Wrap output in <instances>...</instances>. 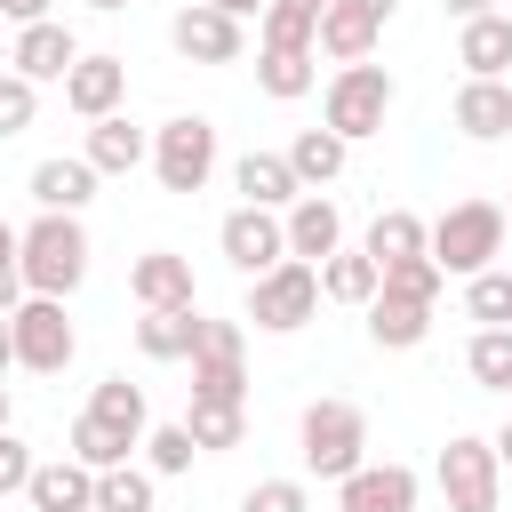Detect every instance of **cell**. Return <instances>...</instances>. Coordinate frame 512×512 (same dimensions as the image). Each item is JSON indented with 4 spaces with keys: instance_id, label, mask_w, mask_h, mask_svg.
I'll return each mask as SVG.
<instances>
[{
    "instance_id": "obj_1",
    "label": "cell",
    "mask_w": 512,
    "mask_h": 512,
    "mask_svg": "<svg viewBox=\"0 0 512 512\" xmlns=\"http://www.w3.org/2000/svg\"><path fill=\"white\" fill-rule=\"evenodd\" d=\"M16 272H24V296H72V288L88 280V224L40 208V216L16 232Z\"/></svg>"
},
{
    "instance_id": "obj_2",
    "label": "cell",
    "mask_w": 512,
    "mask_h": 512,
    "mask_svg": "<svg viewBox=\"0 0 512 512\" xmlns=\"http://www.w3.org/2000/svg\"><path fill=\"white\" fill-rule=\"evenodd\" d=\"M424 256L440 272H464V280L488 272L504 256V200H456V208H440L424 224Z\"/></svg>"
},
{
    "instance_id": "obj_3",
    "label": "cell",
    "mask_w": 512,
    "mask_h": 512,
    "mask_svg": "<svg viewBox=\"0 0 512 512\" xmlns=\"http://www.w3.org/2000/svg\"><path fill=\"white\" fill-rule=\"evenodd\" d=\"M296 448H304V472L344 480L352 464H368V416L352 400H312L304 424H296Z\"/></svg>"
},
{
    "instance_id": "obj_4",
    "label": "cell",
    "mask_w": 512,
    "mask_h": 512,
    "mask_svg": "<svg viewBox=\"0 0 512 512\" xmlns=\"http://www.w3.org/2000/svg\"><path fill=\"white\" fill-rule=\"evenodd\" d=\"M312 312H320V264L280 256L272 272H256V280H248V320H256L264 336H296Z\"/></svg>"
},
{
    "instance_id": "obj_5",
    "label": "cell",
    "mask_w": 512,
    "mask_h": 512,
    "mask_svg": "<svg viewBox=\"0 0 512 512\" xmlns=\"http://www.w3.org/2000/svg\"><path fill=\"white\" fill-rule=\"evenodd\" d=\"M384 112H392V72L384 64H344L320 96V128H336L344 144L360 136H384Z\"/></svg>"
},
{
    "instance_id": "obj_6",
    "label": "cell",
    "mask_w": 512,
    "mask_h": 512,
    "mask_svg": "<svg viewBox=\"0 0 512 512\" xmlns=\"http://www.w3.org/2000/svg\"><path fill=\"white\" fill-rule=\"evenodd\" d=\"M152 176H160V192H208V176H216V128L200 112L160 120L152 128Z\"/></svg>"
},
{
    "instance_id": "obj_7",
    "label": "cell",
    "mask_w": 512,
    "mask_h": 512,
    "mask_svg": "<svg viewBox=\"0 0 512 512\" xmlns=\"http://www.w3.org/2000/svg\"><path fill=\"white\" fill-rule=\"evenodd\" d=\"M8 336H16V368H32V376H64L72 352H80V336L64 320V296H24L8 312Z\"/></svg>"
},
{
    "instance_id": "obj_8",
    "label": "cell",
    "mask_w": 512,
    "mask_h": 512,
    "mask_svg": "<svg viewBox=\"0 0 512 512\" xmlns=\"http://www.w3.org/2000/svg\"><path fill=\"white\" fill-rule=\"evenodd\" d=\"M440 496H448V512H496V496H504L496 440H480V432H456V440L440 448Z\"/></svg>"
},
{
    "instance_id": "obj_9",
    "label": "cell",
    "mask_w": 512,
    "mask_h": 512,
    "mask_svg": "<svg viewBox=\"0 0 512 512\" xmlns=\"http://www.w3.org/2000/svg\"><path fill=\"white\" fill-rule=\"evenodd\" d=\"M216 248H224V264L240 272V280H256V272H272L280 256H288V232H280V208H232L224 224H216Z\"/></svg>"
},
{
    "instance_id": "obj_10",
    "label": "cell",
    "mask_w": 512,
    "mask_h": 512,
    "mask_svg": "<svg viewBox=\"0 0 512 512\" xmlns=\"http://www.w3.org/2000/svg\"><path fill=\"white\" fill-rule=\"evenodd\" d=\"M168 48H176L184 64H240L248 24H240V16H224V8H208V0H192V8H176Z\"/></svg>"
},
{
    "instance_id": "obj_11",
    "label": "cell",
    "mask_w": 512,
    "mask_h": 512,
    "mask_svg": "<svg viewBox=\"0 0 512 512\" xmlns=\"http://www.w3.org/2000/svg\"><path fill=\"white\" fill-rule=\"evenodd\" d=\"M72 64H80V40H72V24H56V16H40V24H16L8 72H24L32 88H48V80H64Z\"/></svg>"
},
{
    "instance_id": "obj_12",
    "label": "cell",
    "mask_w": 512,
    "mask_h": 512,
    "mask_svg": "<svg viewBox=\"0 0 512 512\" xmlns=\"http://www.w3.org/2000/svg\"><path fill=\"white\" fill-rule=\"evenodd\" d=\"M280 232H288V256L320 264V256L344 248V208H336L328 192H296V200L280 208Z\"/></svg>"
},
{
    "instance_id": "obj_13",
    "label": "cell",
    "mask_w": 512,
    "mask_h": 512,
    "mask_svg": "<svg viewBox=\"0 0 512 512\" xmlns=\"http://www.w3.org/2000/svg\"><path fill=\"white\" fill-rule=\"evenodd\" d=\"M336 512H416V472L408 464H352L336 480Z\"/></svg>"
},
{
    "instance_id": "obj_14",
    "label": "cell",
    "mask_w": 512,
    "mask_h": 512,
    "mask_svg": "<svg viewBox=\"0 0 512 512\" xmlns=\"http://www.w3.org/2000/svg\"><path fill=\"white\" fill-rule=\"evenodd\" d=\"M56 88H64V104H72L80 120H104V112H120V96H128V64H120V56H80Z\"/></svg>"
},
{
    "instance_id": "obj_15",
    "label": "cell",
    "mask_w": 512,
    "mask_h": 512,
    "mask_svg": "<svg viewBox=\"0 0 512 512\" xmlns=\"http://www.w3.org/2000/svg\"><path fill=\"white\" fill-rule=\"evenodd\" d=\"M128 296L152 312V304H200V288H192V256H176V248H144L136 264H128Z\"/></svg>"
},
{
    "instance_id": "obj_16",
    "label": "cell",
    "mask_w": 512,
    "mask_h": 512,
    "mask_svg": "<svg viewBox=\"0 0 512 512\" xmlns=\"http://www.w3.org/2000/svg\"><path fill=\"white\" fill-rule=\"evenodd\" d=\"M376 40H384V24H376L368 8H352V0H328V8H320V32H312V56L368 64V56H376Z\"/></svg>"
},
{
    "instance_id": "obj_17",
    "label": "cell",
    "mask_w": 512,
    "mask_h": 512,
    "mask_svg": "<svg viewBox=\"0 0 512 512\" xmlns=\"http://www.w3.org/2000/svg\"><path fill=\"white\" fill-rule=\"evenodd\" d=\"M96 176H128V168H144L152 160V136L128 120V112H104V120H88V152H80Z\"/></svg>"
},
{
    "instance_id": "obj_18",
    "label": "cell",
    "mask_w": 512,
    "mask_h": 512,
    "mask_svg": "<svg viewBox=\"0 0 512 512\" xmlns=\"http://www.w3.org/2000/svg\"><path fill=\"white\" fill-rule=\"evenodd\" d=\"M448 120H456L472 144H504V136H512V88H504V80H464L456 104H448Z\"/></svg>"
},
{
    "instance_id": "obj_19",
    "label": "cell",
    "mask_w": 512,
    "mask_h": 512,
    "mask_svg": "<svg viewBox=\"0 0 512 512\" xmlns=\"http://www.w3.org/2000/svg\"><path fill=\"white\" fill-rule=\"evenodd\" d=\"M456 64H464L472 80H504V72H512V16L488 8V16L456 24Z\"/></svg>"
},
{
    "instance_id": "obj_20",
    "label": "cell",
    "mask_w": 512,
    "mask_h": 512,
    "mask_svg": "<svg viewBox=\"0 0 512 512\" xmlns=\"http://www.w3.org/2000/svg\"><path fill=\"white\" fill-rule=\"evenodd\" d=\"M24 496H32V512H96V472L80 456H56V464H32Z\"/></svg>"
},
{
    "instance_id": "obj_21",
    "label": "cell",
    "mask_w": 512,
    "mask_h": 512,
    "mask_svg": "<svg viewBox=\"0 0 512 512\" xmlns=\"http://www.w3.org/2000/svg\"><path fill=\"white\" fill-rule=\"evenodd\" d=\"M88 200H96V168H88L80 152H56V160H40V168H32V208L80 216Z\"/></svg>"
},
{
    "instance_id": "obj_22",
    "label": "cell",
    "mask_w": 512,
    "mask_h": 512,
    "mask_svg": "<svg viewBox=\"0 0 512 512\" xmlns=\"http://www.w3.org/2000/svg\"><path fill=\"white\" fill-rule=\"evenodd\" d=\"M232 184H240L248 208H288V200L304 192L296 168H288V152H240V160H232Z\"/></svg>"
},
{
    "instance_id": "obj_23",
    "label": "cell",
    "mask_w": 512,
    "mask_h": 512,
    "mask_svg": "<svg viewBox=\"0 0 512 512\" xmlns=\"http://www.w3.org/2000/svg\"><path fill=\"white\" fill-rule=\"evenodd\" d=\"M192 336H200V304H152L136 320V352L144 360H192Z\"/></svg>"
},
{
    "instance_id": "obj_24",
    "label": "cell",
    "mask_w": 512,
    "mask_h": 512,
    "mask_svg": "<svg viewBox=\"0 0 512 512\" xmlns=\"http://www.w3.org/2000/svg\"><path fill=\"white\" fill-rule=\"evenodd\" d=\"M368 336L384 344V352H416L424 336H432V304H408V296H368Z\"/></svg>"
},
{
    "instance_id": "obj_25",
    "label": "cell",
    "mask_w": 512,
    "mask_h": 512,
    "mask_svg": "<svg viewBox=\"0 0 512 512\" xmlns=\"http://www.w3.org/2000/svg\"><path fill=\"white\" fill-rule=\"evenodd\" d=\"M344 160H352V144H344L336 128H296V144H288V168H296V184H304V192L336 184V176H344Z\"/></svg>"
},
{
    "instance_id": "obj_26",
    "label": "cell",
    "mask_w": 512,
    "mask_h": 512,
    "mask_svg": "<svg viewBox=\"0 0 512 512\" xmlns=\"http://www.w3.org/2000/svg\"><path fill=\"white\" fill-rule=\"evenodd\" d=\"M312 64H320L312 48H256V88H264L272 104H296V96H312V80H320Z\"/></svg>"
},
{
    "instance_id": "obj_27",
    "label": "cell",
    "mask_w": 512,
    "mask_h": 512,
    "mask_svg": "<svg viewBox=\"0 0 512 512\" xmlns=\"http://www.w3.org/2000/svg\"><path fill=\"white\" fill-rule=\"evenodd\" d=\"M376 288H384V272H376L368 248H336V256H320V296H328V304H368Z\"/></svg>"
},
{
    "instance_id": "obj_28",
    "label": "cell",
    "mask_w": 512,
    "mask_h": 512,
    "mask_svg": "<svg viewBox=\"0 0 512 512\" xmlns=\"http://www.w3.org/2000/svg\"><path fill=\"white\" fill-rule=\"evenodd\" d=\"M88 416H104L112 432H128V440L144 448V424H152V408H144V384H128V376H104V384L88 392Z\"/></svg>"
},
{
    "instance_id": "obj_29",
    "label": "cell",
    "mask_w": 512,
    "mask_h": 512,
    "mask_svg": "<svg viewBox=\"0 0 512 512\" xmlns=\"http://www.w3.org/2000/svg\"><path fill=\"white\" fill-rule=\"evenodd\" d=\"M320 8H328V0H264V16H256V40H264V48H312V32H320Z\"/></svg>"
},
{
    "instance_id": "obj_30",
    "label": "cell",
    "mask_w": 512,
    "mask_h": 512,
    "mask_svg": "<svg viewBox=\"0 0 512 512\" xmlns=\"http://www.w3.org/2000/svg\"><path fill=\"white\" fill-rule=\"evenodd\" d=\"M368 256H376V272L384 264H400V256H424V216L416 208H384L376 224H368V240H360Z\"/></svg>"
},
{
    "instance_id": "obj_31",
    "label": "cell",
    "mask_w": 512,
    "mask_h": 512,
    "mask_svg": "<svg viewBox=\"0 0 512 512\" xmlns=\"http://www.w3.org/2000/svg\"><path fill=\"white\" fill-rule=\"evenodd\" d=\"M184 432H192V448H200V456H216V448H240V432H248V408H240V400H192Z\"/></svg>"
},
{
    "instance_id": "obj_32",
    "label": "cell",
    "mask_w": 512,
    "mask_h": 512,
    "mask_svg": "<svg viewBox=\"0 0 512 512\" xmlns=\"http://www.w3.org/2000/svg\"><path fill=\"white\" fill-rule=\"evenodd\" d=\"M128 448H136V440H128V432H112L104 416H88V408L72 416V448H64V456H80L88 472H104V464H128Z\"/></svg>"
},
{
    "instance_id": "obj_33",
    "label": "cell",
    "mask_w": 512,
    "mask_h": 512,
    "mask_svg": "<svg viewBox=\"0 0 512 512\" xmlns=\"http://www.w3.org/2000/svg\"><path fill=\"white\" fill-rule=\"evenodd\" d=\"M96 512H152V472L144 464H104L96 472Z\"/></svg>"
},
{
    "instance_id": "obj_34",
    "label": "cell",
    "mask_w": 512,
    "mask_h": 512,
    "mask_svg": "<svg viewBox=\"0 0 512 512\" xmlns=\"http://www.w3.org/2000/svg\"><path fill=\"white\" fill-rule=\"evenodd\" d=\"M464 368H472V384L512 392V328H480V336L464 344Z\"/></svg>"
},
{
    "instance_id": "obj_35",
    "label": "cell",
    "mask_w": 512,
    "mask_h": 512,
    "mask_svg": "<svg viewBox=\"0 0 512 512\" xmlns=\"http://www.w3.org/2000/svg\"><path fill=\"white\" fill-rule=\"evenodd\" d=\"M464 312H472L480 328H512V272H496V264L472 272V280H464Z\"/></svg>"
},
{
    "instance_id": "obj_36",
    "label": "cell",
    "mask_w": 512,
    "mask_h": 512,
    "mask_svg": "<svg viewBox=\"0 0 512 512\" xmlns=\"http://www.w3.org/2000/svg\"><path fill=\"white\" fill-rule=\"evenodd\" d=\"M192 456H200V448H192V432H184V424H144V472H152V480L192 472Z\"/></svg>"
},
{
    "instance_id": "obj_37",
    "label": "cell",
    "mask_w": 512,
    "mask_h": 512,
    "mask_svg": "<svg viewBox=\"0 0 512 512\" xmlns=\"http://www.w3.org/2000/svg\"><path fill=\"white\" fill-rule=\"evenodd\" d=\"M440 280H448V272H440L432 256H400V264H384V296H408V304H432Z\"/></svg>"
},
{
    "instance_id": "obj_38",
    "label": "cell",
    "mask_w": 512,
    "mask_h": 512,
    "mask_svg": "<svg viewBox=\"0 0 512 512\" xmlns=\"http://www.w3.org/2000/svg\"><path fill=\"white\" fill-rule=\"evenodd\" d=\"M192 400H248V360H192Z\"/></svg>"
},
{
    "instance_id": "obj_39",
    "label": "cell",
    "mask_w": 512,
    "mask_h": 512,
    "mask_svg": "<svg viewBox=\"0 0 512 512\" xmlns=\"http://www.w3.org/2000/svg\"><path fill=\"white\" fill-rule=\"evenodd\" d=\"M32 112H40V88H32L24 72H0V136H24Z\"/></svg>"
},
{
    "instance_id": "obj_40",
    "label": "cell",
    "mask_w": 512,
    "mask_h": 512,
    "mask_svg": "<svg viewBox=\"0 0 512 512\" xmlns=\"http://www.w3.org/2000/svg\"><path fill=\"white\" fill-rule=\"evenodd\" d=\"M192 360H248V336H240V320H200V336H192Z\"/></svg>"
},
{
    "instance_id": "obj_41",
    "label": "cell",
    "mask_w": 512,
    "mask_h": 512,
    "mask_svg": "<svg viewBox=\"0 0 512 512\" xmlns=\"http://www.w3.org/2000/svg\"><path fill=\"white\" fill-rule=\"evenodd\" d=\"M240 512H312V496H304V480H256L240 496Z\"/></svg>"
},
{
    "instance_id": "obj_42",
    "label": "cell",
    "mask_w": 512,
    "mask_h": 512,
    "mask_svg": "<svg viewBox=\"0 0 512 512\" xmlns=\"http://www.w3.org/2000/svg\"><path fill=\"white\" fill-rule=\"evenodd\" d=\"M24 480H32V448L0 424V496H24Z\"/></svg>"
},
{
    "instance_id": "obj_43",
    "label": "cell",
    "mask_w": 512,
    "mask_h": 512,
    "mask_svg": "<svg viewBox=\"0 0 512 512\" xmlns=\"http://www.w3.org/2000/svg\"><path fill=\"white\" fill-rule=\"evenodd\" d=\"M48 8H56V0H0V16H8V24H40Z\"/></svg>"
},
{
    "instance_id": "obj_44",
    "label": "cell",
    "mask_w": 512,
    "mask_h": 512,
    "mask_svg": "<svg viewBox=\"0 0 512 512\" xmlns=\"http://www.w3.org/2000/svg\"><path fill=\"white\" fill-rule=\"evenodd\" d=\"M16 304H24V272H16V264H0V312H16Z\"/></svg>"
},
{
    "instance_id": "obj_45",
    "label": "cell",
    "mask_w": 512,
    "mask_h": 512,
    "mask_svg": "<svg viewBox=\"0 0 512 512\" xmlns=\"http://www.w3.org/2000/svg\"><path fill=\"white\" fill-rule=\"evenodd\" d=\"M440 8H448V16H456V24H472V16H488V8H496V0H440Z\"/></svg>"
},
{
    "instance_id": "obj_46",
    "label": "cell",
    "mask_w": 512,
    "mask_h": 512,
    "mask_svg": "<svg viewBox=\"0 0 512 512\" xmlns=\"http://www.w3.org/2000/svg\"><path fill=\"white\" fill-rule=\"evenodd\" d=\"M208 8H224V16H240V24H248V16H264V0H208Z\"/></svg>"
},
{
    "instance_id": "obj_47",
    "label": "cell",
    "mask_w": 512,
    "mask_h": 512,
    "mask_svg": "<svg viewBox=\"0 0 512 512\" xmlns=\"http://www.w3.org/2000/svg\"><path fill=\"white\" fill-rule=\"evenodd\" d=\"M16 368V336H8V312H0V376Z\"/></svg>"
},
{
    "instance_id": "obj_48",
    "label": "cell",
    "mask_w": 512,
    "mask_h": 512,
    "mask_svg": "<svg viewBox=\"0 0 512 512\" xmlns=\"http://www.w3.org/2000/svg\"><path fill=\"white\" fill-rule=\"evenodd\" d=\"M352 8H368L376 24H392V8H400V0H352Z\"/></svg>"
},
{
    "instance_id": "obj_49",
    "label": "cell",
    "mask_w": 512,
    "mask_h": 512,
    "mask_svg": "<svg viewBox=\"0 0 512 512\" xmlns=\"http://www.w3.org/2000/svg\"><path fill=\"white\" fill-rule=\"evenodd\" d=\"M496 464H504V472H512V424H504V432H496Z\"/></svg>"
},
{
    "instance_id": "obj_50",
    "label": "cell",
    "mask_w": 512,
    "mask_h": 512,
    "mask_svg": "<svg viewBox=\"0 0 512 512\" xmlns=\"http://www.w3.org/2000/svg\"><path fill=\"white\" fill-rule=\"evenodd\" d=\"M0 264H16V224H0Z\"/></svg>"
},
{
    "instance_id": "obj_51",
    "label": "cell",
    "mask_w": 512,
    "mask_h": 512,
    "mask_svg": "<svg viewBox=\"0 0 512 512\" xmlns=\"http://www.w3.org/2000/svg\"><path fill=\"white\" fill-rule=\"evenodd\" d=\"M88 8H96V16H120V8H128V0H88Z\"/></svg>"
},
{
    "instance_id": "obj_52",
    "label": "cell",
    "mask_w": 512,
    "mask_h": 512,
    "mask_svg": "<svg viewBox=\"0 0 512 512\" xmlns=\"http://www.w3.org/2000/svg\"><path fill=\"white\" fill-rule=\"evenodd\" d=\"M0 424H8V384H0Z\"/></svg>"
},
{
    "instance_id": "obj_53",
    "label": "cell",
    "mask_w": 512,
    "mask_h": 512,
    "mask_svg": "<svg viewBox=\"0 0 512 512\" xmlns=\"http://www.w3.org/2000/svg\"><path fill=\"white\" fill-rule=\"evenodd\" d=\"M504 240H512V200H504Z\"/></svg>"
}]
</instances>
